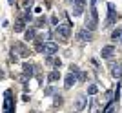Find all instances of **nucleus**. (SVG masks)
Masks as SVG:
<instances>
[{
	"instance_id": "nucleus-11",
	"label": "nucleus",
	"mask_w": 122,
	"mask_h": 113,
	"mask_svg": "<svg viewBox=\"0 0 122 113\" xmlns=\"http://www.w3.org/2000/svg\"><path fill=\"white\" fill-rule=\"evenodd\" d=\"M33 67H35L33 64H29V62H24V64H22V71H24L22 75H25V77H29V78H31V77H33V71H35Z\"/></svg>"
},
{
	"instance_id": "nucleus-5",
	"label": "nucleus",
	"mask_w": 122,
	"mask_h": 113,
	"mask_svg": "<svg viewBox=\"0 0 122 113\" xmlns=\"http://www.w3.org/2000/svg\"><path fill=\"white\" fill-rule=\"evenodd\" d=\"M55 31H56V35L60 36L62 40H67V38H69V35H71V27L66 26V24H60L58 27H55Z\"/></svg>"
},
{
	"instance_id": "nucleus-27",
	"label": "nucleus",
	"mask_w": 122,
	"mask_h": 113,
	"mask_svg": "<svg viewBox=\"0 0 122 113\" xmlns=\"http://www.w3.org/2000/svg\"><path fill=\"white\" fill-rule=\"evenodd\" d=\"M66 2H69V4H73V2H75V0H66Z\"/></svg>"
},
{
	"instance_id": "nucleus-20",
	"label": "nucleus",
	"mask_w": 122,
	"mask_h": 113,
	"mask_svg": "<svg viewBox=\"0 0 122 113\" xmlns=\"http://www.w3.org/2000/svg\"><path fill=\"white\" fill-rule=\"evenodd\" d=\"M47 20H46V16H40L38 20H36V27H42V26H46Z\"/></svg>"
},
{
	"instance_id": "nucleus-24",
	"label": "nucleus",
	"mask_w": 122,
	"mask_h": 113,
	"mask_svg": "<svg viewBox=\"0 0 122 113\" xmlns=\"http://www.w3.org/2000/svg\"><path fill=\"white\" fill-rule=\"evenodd\" d=\"M55 104H62V98H60V95H56V98H55Z\"/></svg>"
},
{
	"instance_id": "nucleus-12",
	"label": "nucleus",
	"mask_w": 122,
	"mask_h": 113,
	"mask_svg": "<svg viewBox=\"0 0 122 113\" xmlns=\"http://www.w3.org/2000/svg\"><path fill=\"white\" fill-rule=\"evenodd\" d=\"M76 82V75L75 73H69V75H67L66 77V82H64V87H66V89H71L73 87V84Z\"/></svg>"
},
{
	"instance_id": "nucleus-23",
	"label": "nucleus",
	"mask_w": 122,
	"mask_h": 113,
	"mask_svg": "<svg viewBox=\"0 0 122 113\" xmlns=\"http://www.w3.org/2000/svg\"><path fill=\"white\" fill-rule=\"evenodd\" d=\"M53 91H55L53 87H47V89H46V91H44V93H46V95H53Z\"/></svg>"
},
{
	"instance_id": "nucleus-4",
	"label": "nucleus",
	"mask_w": 122,
	"mask_h": 113,
	"mask_svg": "<svg viewBox=\"0 0 122 113\" xmlns=\"http://www.w3.org/2000/svg\"><path fill=\"white\" fill-rule=\"evenodd\" d=\"M11 51H13V53L18 51V55H20L22 58H25V56H29V55H31V51L24 46V44H22V42H15V44H13V47H11Z\"/></svg>"
},
{
	"instance_id": "nucleus-28",
	"label": "nucleus",
	"mask_w": 122,
	"mask_h": 113,
	"mask_svg": "<svg viewBox=\"0 0 122 113\" xmlns=\"http://www.w3.org/2000/svg\"><path fill=\"white\" fill-rule=\"evenodd\" d=\"M120 44H122V36H120Z\"/></svg>"
},
{
	"instance_id": "nucleus-2",
	"label": "nucleus",
	"mask_w": 122,
	"mask_h": 113,
	"mask_svg": "<svg viewBox=\"0 0 122 113\" xmlns=\"http://www.w3.org/2000/svg\"><path fill=\"white\" fill-rule=\"evenodd\" d=\"M118 15H117V11H115V5L113 4H107V18H106V27L113 26L115 22H117Z\"/></svg>"
},
{
	"instance_id": "nucleus-9",
	"label": "nucleus",
	"mask_w": 122,
	"mask_h": 113,
	"mask_svg": "<svg viewBox=\"0 0 122 113\" xmlns=\"http://www.w3.org/2000/svg\"><path fill=\"white\" fill-rule=\"evenodd\" d=\"M56 51H58V46H56L55 42H46V44H44V53H46L47 56H51Z\"/></svg>"
},
{
	"instance_id": "nucleus-21",
	"label": "nucleus",
	"mask_w": 122,
	"mask_h": 113,
	"mask_svg": "<svg viewBox=\"0 0 122 113\" xmlns=\"http://www.w3.org/2000/svg\"><path fill=\"white\" fill-rule=\"evenodd\" d=\"M51 26H55V27H58V26H60V22H58V16H56V15H53V16H51Z\"/></svg>"
},
{
	"instance_id": "nucleus-8",
	"label": "nucleus",
	"mask_w": 122,
	"mask_h": 113,
	"mask_svg": "<svg viewBox=\"0 0 122 113\" xmlns=\"http://www.w3.org/2000/svg\"><path fill=\"white\" fill-rule=\"evenodd\" d=\"M86 106H87V97L86 95H78V97H76V102H75L76 111H84Z\"/></svg>"
},
{
	"instance_id": "nucleus-15",
	"label": "nucleus",
	"mask_w": 122,
	"mask_h": 113,
	"mask_svg": "<svg viewBox=\"0 0 122 113\" xmlns=\"http://www.w3.org/2000/svg\"><path fill=\"white\" fill-rule=\"evenodd\" d=\"M120 36H122V29H120V27H117V29L111 33V40L117 42V40H120Z\"/></svg>"
},
{
	"instance_id": "nucleus-13",
	"label": "nucleus",
	"mask_w": 122,
	"mask_h": 113,
	"mask_svg": "<svg viewBox=\"0 0 122 113\" xmlns=\"http://www.w3.org/2000/svg\"><path fill=\"white\" fill-rule=\"evenodd\" d=\"M111 75L117 80H120L122 78V64H115V66H111Z\"/></svg>"
},
{
	"instance_id": "nucleus-18",
	"label": "nucleus",
	"mask_w": 122,
	"mask_h": 113,
	"mask_svg": "<svg viewBox=\"0 0 122 113\" xmlns=\"http://www.w3.org/2000/svg\"><path fill=\"white\" fill-rule=\"evenodd\" d=\"M98 93V87L95 86V84H89L87 86V95H97Z\"/></svg>"
},
{
	"instance_id": "nucleus-1",
	"label": "nucleus",
	"mask_w": 122,
	"mask_h": 113,
	"mask_svg": "<svg viewBox=\"0 0 122 113\" xmlns=\"http://www.w3.org/2000/svg\"><path fill=\"white\" fill-rule=\"evenodd\" d=\"M95 4H97V0H91V4H89V15L86 16V26H84L89 31H95L98 26V13H97Z\"/></svg>"
},
{
	"instance_id": "nucleus-10",
	"label": "nucleus",
	"mask_w": 122,
	"mask_h": 113,
	"mask_svg": "<svg viewBox=\"0 0 122 113\" xmlns=\"http://www.w3.org/2000/svg\"><path fill=\"white\" fill-rule=\"evenodd\" d=\"M100 55H102V58H111V56L115 55V46H104Z\"/></svg>"
},
{
	"instance_id": "nucleus-7",
	"label": "nucleus",
	"mask_w": 122,
	"mask_h": 113,
	"mask_svg": "<svg viewBox=\"0 0 122 113\" xmlns=\"http://www.w3.org/2000/svg\"><path fill=\"white\" fill-rule=\"evenodd\" d=\"M76 38H78L80 42H89V40L93 38V35H91V31H89V29L82 27V29L76 31Z\"/></svg>"
},
{
	"instance_id": "nucleus-19",
	"label": "nucleus",
	"mask_w": 122,
	"mask_h": 113,
	"mask_svg": "<svg viewBox=\"0 0 122 113\" xmlns=\"http://www.w3.org/2000/svg\"><path fill=\"white\" fill-rule=\"evenodd\" d=\"M24 24H25V22L18 18V22L15 24V31H16V33H20V31H24Z\"/></svg>"
},
{
	"instance_id": "nucleus-22",
	"label": "nucleus",
	"mask_w": 122,
	"mask_h": 113,
	"mask_svg": "<svg viewBox=\"0 0 122 113\" xmlns=\"http://www.w3.org/2000/svg\"><path fill=\"white\" fill-rule=\"evenodd\" d=\"M69 71L75 73V75H80V73H78V66H75V64H71V66H69Z\"/></svg>"
},
{
	"instance_id": "nucleus-14",
	"label": "nucleus",
	"mask_w": 122,
	"mask_h": 113,
	"mask_svg": "<svg viewBox=\"0 0 122 113\" xmlns=\"http://www.w3.org/2000/svg\"><path fill=\"white\" fill-rule=\"evenodd\" d=\"M35 36H36V31L31 27V29H25V40L29 42V40H35Z\"/></svg>"
},
{
	"instance_id": "nucleus-26",
	"label": "nucleus",
	"mask_w": 122,
	"mask_h": 113,
	"mask_svg": "<svg viewBox=\"0 0 122 113\" xmlns=\"http://www.w3.org/2000/svg\"><path fill=\"white\" fill-rule=\"evenodd\" d=\"M7 2H9V4H11V5H13V4H15V0H7Z\"/></svg>"
},
{
	"instance_id": "nucleus-17",
	"label": "nucleus",
	"mask_w": 122,
	"mask_h": 113,
	"mask_svg": "<svg viewBox=\"0 0 122 113\" xmlns=\"http://www.w3.org/2000/svg\"><path fill=\"white\" fill-rule=\"evenodd\" d=\"M47 78H49L51 82H55V80H58V78H60V71H58V69H56V71H51L49 75H47Z\"/></svg>"
},
{
	"instance_id": "nucleus-6",
	"label": "nucleus",
	"mask_w": 122,
	"mask_h": 113,
	"mask_svg": "<svg viewBox=\"0 0 122 113\" xmlns=\"http://www.w3.org/2000/svg\"><path fill=\"white\" fill-rule=\"evenodd\" d=\"M86 9V0H75L73 2V16H80Z\"/></svg>"
},
{
	"instance_id": "nucleus-16",
	"label": "nucleus",
	"mask_w": 122,
	"mask_h": 113,
	"mask_svg": "<svg viewBox=\"0 0 122 113\" xmlns=\"http://www.w3.org/2000/svg\"><path fill=\"white\" fill-rule=\"evenodd\" d=\"M47 64H53L55 67H60V66H62L60 58H53V56H47Z\"/></svg>"
},
{
	"instance_id": "nucleus-25",
	"label": "nucleus",
	"mask_w": 122,
	"mask_h": 113,
	"mask_svg": "<svg viewBox=\"0 0 122 113\" xmlns=\"http://www.w3.org/2000/svg\"><path fill=\"white\" fill-rule=\"evenodd\" d=\"M22 100H25V102H27V100H29V95H27V93H24V95H22Z\"/></svg>"
},
{
	"instance_id": "nucleus-3",
	"label": "nucleus",
	"mask_w": 122,
	"mask_h": 113,
	"mask_svg": "<svg viewBox=\"0 0 122 113\" xmlns=\"http://www.w3.org/2000/svg\"><path fill=\"white\" fill-rule=\"evenodd\" d=\"M4 113H15V104H13V97H11V91L7 89L4 97Z\"/></svg>"
}]
</instances>
